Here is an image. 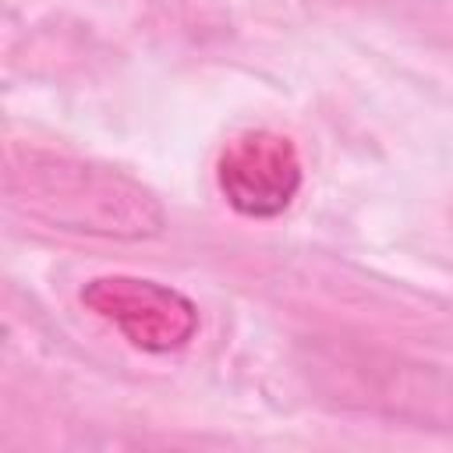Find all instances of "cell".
Wrapping results in <instances>:
<instances>
[{"label": "cell", "instance_id": "obj_1", "mask_svg": "<svg viewBox=\"0 0 453 453\" xmlns=\"http://www.w3.org/2000/svg\"><path fill=\"white\" fill-rule=\"evenodd\" d=\"M4 195L21 216L88 237L149 241L166 226L159 198L131 173L42 149L7 156Z\"/></svg>", "mask_w": 453, "mask_h": 453}, {"label": "cell", "instance_id": "obj_2", "mask_svg": "<svg viewBox=\"0 0 453 453\" xmlns=\"http://www.w3.org/2000/svg\"><path fill=\"white\" fill-rule=\"evenodd\" d=\"M308 372L336 407L453 432V375L435 365L326 343L311 350Z\"/></svg>", "mask_w": 453, "mask_h": 453}, {"label": "cell", "instance_id": "obj_3", "mask_svg": "<svg viewBox=\"0 0 453 453\" xmlns=\"http://www.w3.org/2000/svg\"><path fill=\"white\" fill-rule=\"evenodd\" d=\"M81 304L145 354L184 350L198 333V304L145 276H96L81 287Z\"/></svg>", "mask_w": 453, "mask_h": 453}, {"label": "cell", "instance_id": "obj_4", "mask_svg": "<svg viewBox=\"0 0 453 453\" xmlns=\"http://www.w3.org/2000/svg\"><path fill=\"white\" fill-rule=\"evenodd\" d=\"M216 184L226 205L248 219H276L304 184L297 145L269 127L234 134L216 159Z\"/></svg>", "mask_w": 453, "mask_h": 453}]
</instances>
